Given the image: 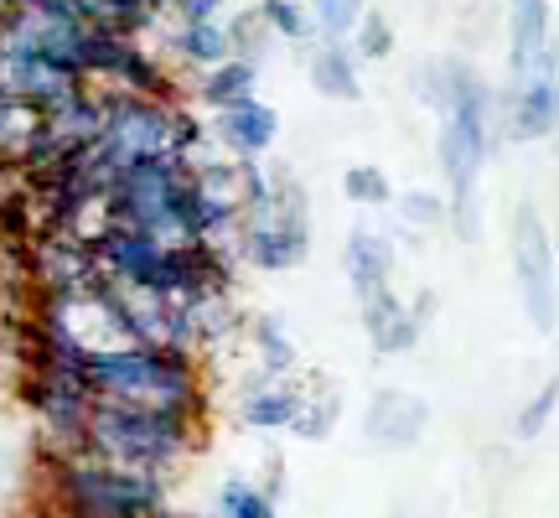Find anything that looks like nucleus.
<instances>
[{
    "label": "nucleus",
    "mask_w": 559,
    "mask_h": 518,
    "mask_svg": "<svg viewBox=\"0 0 559 518\" xmlns=\"http://www.w3.org/2000/svg\"><path fill=\"white\" fill-rule=\"evenodd\" d=\"M300 399H306V389H300L296 379H275V374L254 368L249 384H243V395H239V425L264 431V436H270V431H290Z\"/></svg>",
    "instance_id": "obj_13"
},
{
    "label": "nucleus",
    "mask_w": 559,
    "mask_h": 518,
    "mask_svg": "<svg viewBox=\"0 0 559 518\" xmlns=\"http://www.w3.org/2000/svg\"><path fill=\"white\" fill-rule=\"evenodd\" d=\"M213 518H280V503L254 478H228L213 498Z\"/></svg>",
    "instance_id": "obj_24"
},
{
    "label": "nucleus",
    "mask_w": 559,
    "mask_h": 518,
    "mask_svg": "<svg viewBox=\"0 0 559 518\" xmlns=\"http://www.w3.org/2000/svg\"><path fill=\"white\" fill-rule=\"evenodd\" d=\"M5 11H11V0H0V16H5Z\"/></svg>",
    "instance_id": "obj_37"
},
{
    "label": "nucleus",
    "mask_w": 559,
    "mask_h": 518,
    "mask_svg": "<svg viewBox=\"0 0 559 518\" xmlns=\"http://www.w3.org/2000/svg\"><path fill=\"white\" fill-rule=\"evenodd\" d=\"M508 249H513V285H519V306L528 327L539 338H555L559 327V264H555V239L544 228L539 208L519 202L513 223H508Z\"/></svg>",
    "instance_id": "obj_7"
},
{
    "label": "nucleus",
    "mask_w": 559,
    "mask_h": 518,
    "mask_svg": "<svg viewBox=\"0 0 559 518\" xmlns=\"http://www.w3.org/2000/svg\"><path fill=\"white\" fill-rule=\"evenodd\" d=\"M430 431V399L409 395V389H373L368 410H362V440L383 451V457H404L415 451Z\"/></svg>",
    "instance_id": "obj_10"
},
{
    "label": "nucleus",
    "mask_w": 559,
    "mask_h": 518,
    "mask_svg": "<svg viewBox=\"0 0 559 518\" xmlns=\"http://www.w3.org/2000/svg\"><path fill=\"white\" fill-rule=\"evenodd\" d=\"M228 0H171L177 21H218Z\"/></svg>",
    "instance_id": "obj_34"
},
{
    "label": "nucleus",
    "mask_w": 559,
    "mask_h": 518,
    "mask_svg": "<svg viewBox=\"0 0 559 518\" xmlns=\"http://www.w3.org/2000/svg\"><path fill=\"white\" fill-rule=\"evenodd\" d=\"M104 89V136L99 145L109 151L115 166H130V161L160 156L171 151V115L177 104H160V99H140V94H124L115 83H99Z\"/></svg>",
    "instance_id": "obj_9"
},
{
    "label": "nucleus",
    "mask_w": 559,
    "mask_h": 518,
    "mask_svg": "<svg viewBox=\"0 0 559 518\" xmlns=\"http://www.w3.org/2000/svg\"><path fill=\"white\" fill-rule=\"evenodd\" d=\"M342 198L353 202V208H389V202H394V181H389L383 166L358 161V166L342 172Z\"/></svg>",
    "instance_id": "obj_26"
},
{
    "label": "nucleus",
    "mask_w": 559,
    "mask_h": 518,
    "mask_svg": "<svg viewBox=\"0 0 559 518\" xmlns=\"http://www.w3.org/2000/svg\"><path fill=\"white\" fill-rule=\"evenodd\" d=\"M549 42V0H508V79H523Z\"/></svg>",
    "instance_id": "obj_17"
},
{
    "label": "nucleus",
    "mask_w": 559,
    "mask_h": 518,
    "mask_svg": "<svg viewBox=\"0 0 559 518\" xmlns=\"http://www.w3.org/2000/svg\"><path fill=\"white\" fill-rule=\"evenodd\" d=\"M555 415H559V374L555 379H544L539 389L519 404V415H513V440H539Z\"/></svg>",
    "instance_id": "obj_27"
},
{
    "label": "nucleus",
    "mask_w": 559,
    "mask_h": 518,
    "mask_svg": "<svg viewBox=\"0 0 559 518\" xmlns=\"http://www.w3.org/2000/svg\"><path fill=\"white\" fill-rule=\"evenodd\" d=\"M353 52H358V62H383L389 58V52H394V21L383 16L379 5H368V11H362L358 16V26H353Z\"/></svg>",
    "instance_id": "obj_28"
},
{
    "label": "nucleus",
    "mask_w": 559,
    "mask_h": 518,
    "mask_svg": "<svg viewBox=\"0 0 559 518\" xmlns=\"http://www.w3.org/2000/svg\"><path fill=\"white\" fill-rule=\"evenodd\" d=\"M115 89H124V94H140V99H160V104H187L181 99V79L171 73V62L156 58L151 47L140 37L124 42V58L120 68H115Z\"/></svg>",
    "instance_id": "obj_16"
},
{
    "label": "nucleus",
    "mask_w": 559,
    "mask_h": 518,
    "mask_svg": "<svg viewBox=\"0 0 559 518\" xmlns=\"http://www.w3.org/2000/svg\"><path fill=\"white\" fill-rule=\"evenodd\" d=\"M243 338H249V348H254V363H260L264 374H275V379H290L296 374V338H290V327H285V317H275V311H260V317L243 321Z\"/></svg>",
    "instance_id": "obj_20"
},
{
    "label": "nucleus",
    "mask_w": 559,
    "mask_h": 518,
    "mask_svg": "<svg viewBox=\"0 0 559 518\" xmlns=\"http://www.w3.org/2000/svg\"><path fill=\"white\" fill-rule=\"evenodd\" d=\"M409 311H415V321H419V327H425V321L436 317V291H419V296H415V306H409Z\"/></svg>",
    "instance_id": "obj_36"
},
{
    "label": "nucleus",
    "mask_w": 559,
    "mask_h": 518,
    "mask_svg": "<svg viewBox=\"0 0 559 518\" xmlns=\"http://www.w3.org/2000/svg\"><path fill=\"white\" fill-rule=\"evenodd\" d=\"M207 145H213V125H202L192 104H177V115H171V151L187 161H202Z\"/></svg>",
    "instance_id": "obj_33"
},
{
    "label": "nucleus",
    "mask_w": 559,
    "mask_h": 518,
    "mask_svg": "<svg viewBox=\"0 0 559 518\" xmlns=\"http://www.w3.org/2000/svg\"><path fill=\"white\" fill-rule=\"evenodd\" d=\"M202 440H207L202 420L171 415V410H145V404H120V399H94L83 451L120 461V467L156 472V478H177L181 467L202 451Z\"/></svg>",
    "instance_id": "obj_4"
},
{
    "label": "nucleus",
    "mask_w": 559,
    "mask_h": 518,
    "mask_svg": "<svg viewBox=\"0 0 559 518\" xmlns=\"http://www.w3.org/2000/svg\"><path fill=\"white\" fill-rule=\"evenodd\" d=\"M342 270H347V285L358 301L394 285V239L379 228H353L342 244Z\"/></svg>",
    "instance_id": "obj_15"
},
{
    "label": "nucleus",
    "mask_w": 559,
    "mask_h": 518,
    "mask_svg": "<svg viewBox=\"0 0 559 518\" xmlns=\"http://www.w3.org/2000/svg\"><path fill=\"white\" fill-rule=\"evenodd\" d=\"M260 487L264 493H270V498H285V457H280V451H270V457H264V478H260Z\"/></svg>",
    "instance_id": "obj_35"
},
{
    "label": "nucleus",
    "mask_w": 559,
    "mask_h": 518,
    "mask_svg": "<svg viewBox=\"0 0 559 518\" xmlns=\"http://www.w3.org/2000/svg\"><path fill=\"white\" fill-rule=\"evenodd\" d=\"M358 317H362V332H368V342H373L379 358H404V353H415L419 332H425V327L415 321V311H409V301H404L394 285H383V291H373V296H362Z\"/></svg>",
    "instance_id": "obj_12"
},
{
    "label": "nucleus",
    "mask_w": 559,
    "mask_h": 518,
    "mask_svg": "<svg viewBox=\"0 0 559 518\" xmlns=\"http://www.w3.org/2000/svg\"><path fill=\"white\" fill-rule=\"evenodd\" d=\"M166 47H171V58H177L181 68H192V73H202V68H213V62H223V58H234L223 16L218 21H177L171 37H166Z\"/></svg>",
    "instance_id": "obj_19"
},
{
    "label": "nucleus",
    "mask_w": 559,
    "mask_h": 518,
    "mask_svg": "<svg viewBox=\"0 0 559 518\" xmlns=\"http://www.w3.org/2000/svg\"><path fill=\"white\" fill-rule=\"evenodd\" d=\"M21 404L37 415L41 436L52 451H83L88 415H94V389L83 374H58V368H26L16 379Z\"/></svg>",
    "instance_id": "obj_8"
},
{
    "label": "nucleus",
    "mask_w": 559,
    "mask_h": 518,
    "mask_svg": "<svg viewBox=\"0 0 559 518\" xmlns=\"http://www.w3.org/2000/svg\"><path fill=\"white\" fill-rule=\"evenodd\" d=\"M83 379L94 399H120V404H145V410H171V415L202 420L213 415L207 399V368L202 353L187 348H151V342H115L94 348Z\"/></svg>",
    "instance_id": "obj_1"
},
{
    "label": "nucleus",
    "mask_w": 559,
    "mask_h": 518,
    "mask_svg": "<svg viewBox=\"0 0 559 518\" xmlns=\"http://www.w3.org/2000/svg\"><path fill=\"white\" fill-rule=\"evenodd\" d=\"M264 26L275 32V42H311L317 37V21L306 11V0H260Z\"/></svg>",
    "instance_id": "obj_29"
},
{
    "label": "nucleus",
    "mask_w": 559,
    "mask_h": 518,
    "mask_svg": "<svg viewBox=\"0 0 559 518\" xmlns=\"http://www.w3.org/2000/svg\"><path fill=\"white\" fill-rule=\"evenodd\" d=\"M234 255L260 275H285L311 259V198H306V181L290 177V166H275V192L243 208Z\"/></svg>",
    "instance_id": "obj_5"
},
{
    "label": "nucleus",
    "mask_w": 559,
    "mask_h": 518,
    "mask_svg": "<svg viewBox=\"0 0 559 518\" xmlns=\"http://www.w3.org/2000/svg\"><path fill=\"white\" fill-rule=\"evenodd\" d=\"M337 420H342L337 389H321V384H311V389H306V399H300L296 420H290V436L317 446V440H326L332 431H337Z\"/></svg>",
    "instance_id": "obj_23"
},
{
    "label": "nucleus",
    "mask_w": 559,
    "mask_h": 518,
    "mask_svg": "<svg viewBox=\"0 0 559 518\" xmlns=\"http://www.w3.org/2000/svg\"><path fill=\"white\" fill-rule=\"evenodd\" d=\"M52 518H166L171 478L104 461L94 451H41Z\"/></svg>",
    "instance_id": "obj_3"
},
{
    "label": "nucleus",
    "mask_w": 559,
    "mask_h": 518,
    "mask_svg": "<svg viewBox=\"0 0 559 518\" xmlns=\"http://www.w3.org/2000/svg\"><path fill=\"white\" fill-rule=\"evenodd\" d=\"M223 26H228V47H234V58H249V62H264V58H270V42H275V32L264 26L260 5L239 11V16L223 21Z\"/></svg>",
    "instance_id": "obj_30"
},
{
    "label": "nucleus",
    "mask_w": 559,
    "mask_h": 518,
    "mask_svg": "<svg viewBox=\"0 0 559 518\" xmlns=\"http://www.w3.org/2000/svg\"><path fill=\"white\" fill-rule=\"evenodd\" d=\"M394 213H400L404 228H415V234H436V228H445L451 223V202L440 198V192H430V187H409V192H394V202H389Z\"/></svg>",
    "instance_id": "obj_25"
},
{
    "label": "nucleus",
    "mask_w": 559,
    "mask_h": 518,
    "mask_svg": "<svg viewBox=\"0 0 559 518\" xmlns=\"http://www.w3.org/2000/svg\"><path fill=\"white\" fill-rule=\"evenodd\" d=\"M11 518H37V514H11Z\"/></svg>",
    "instance_id": "obj_38"
},
{
    "label": "nucleus",
    "mask_w": 559,
    "mask_h": 518,
    "mask_svg": "<svg viewBox=\"0 0 559 518\" xmlns=\"http://www.w3.org/2000/svg\"><path fill=\"white\" fill-rule=\"evenodd\" d=\"M192 177H198V187L207 192V198H223V202H239V156H202L198 166H192Z\"/></svg>",
    "instance_id": "obj_31"
},
{
    "label": "nucleus",
    "mask_w": 559,
    "mask_h": 518,
    "mask_svg": "<svg viewBox=\"0 0 559 518\" xmlns=\"http://www.w3.org/2000/svg\"><path fill=\"white\" fill-rule=\"evenodd\" d=\"M306 11L317 21V37H353L368 0H306Z\"/></svg>",
    "instance_id": "obj_32"
},
{
    "label": "nucleus",
    "mask_w": 559,
    "mask_h": 518,
    "mask_svg": "<svg viewBox=\"0 0 559 518\" xmlns=\"http://www.w3.org/2000/svg\"><path fill=\"white\" fill-rule=\"evenodd\" d=\"M555 264H559V239H555Z\"/></svg>",
    "instance_id": "obj_39"
},
{
    "label": "nucleus",
    "mask_w": 559,
    "mask_h": 518,
    "mask_svg": "<svg viewBox=\"0 0 559 518\" xmlns=\"http://www.w3.org/2000/svg\"><path fill=\"white\" fill-rule=\"evenodd\" d=\"M41 109L32 99H21L11 89H0V172H21V156L37 136Z\"/></svg>",
    "instance_id": "obj_21"
},
{
    "label": "nucleus",
    "mask_w": 559,
    "mask_h": 518,
    "mask_svg": "<svg viewBox=\"0 0 559 518\" xmlns=\"http://www.w3.org/2000/svg\"><path fill=\"white\" fill-rule=\"evenodd\" d=\"M472 73V62L466 58H419L415 68H409V89H415V99L425 104V109H445V104L456 99V89H461V79Z\"/></svg>",
    "instance_id": "obj_22"
},
{
    "label": "nucleus",
    "mask_w": 559,
    "mask_h": 518,
    "mask_svg": "<svg viewBox=\"0 0 559 518\" xmlns=\"http://www.w3.org/2000/svg\"><path fill=\"white\" fill-rule=\"evenodd\" d=\"M260 94V62L249 58H223L213 68H202L198 73V89H192V99L207 109V115H218L228 104H243Z\"/></svg>",
    "instance_id": "obj_18"
},
{
    "label": "nucleus",
    "mask_w": 559,
    "mask_h": 518,
    "mask_svg": "<svg viewBox=\"0 0 559 518\" xmlns=\"http://www.w3.org/2000/svg\"><path fill=\"white\" fill-rule=\"evenodd\" d=\"M498 89L481 79L477 68L461 79L456 99L440 109L436 130V161L445 177V202H451V234L461 244L481 239V166L498 151Z\"/></svg>",
    "instance_id": "obj_2"
},
{
    "label": "nucleus",
    "mask_w": 559,
    "mask_h": 518,
    "mask_svg": "<svg viewBox=\"0 0 559 518\" xmlns=\"http://www.w3.org/2000/svg\"><path fill=\"white\" fill-rule=\"evenodd\" d=\"M306 79H311V89L321 99H337V104L362 99V62L347 37H321L317 52L306 58Z\"/></svg>",
    "instance_id": "obj_14"
},
{
    "label": "nucleus",
    "mask_w": 559,
    "mask_h": 518,
    "mask_svg": "<svg viewBox=\"0 0 559 518\" xmlns=\"http://www.w3.org/2000/svg\"><path fill=\"white\" fill-rule=\"evenodd\" d=\"M192 166H198V161L177 156V151L130 161L120 177H115L109 198H104L109 223L140 228V234H151V239H160V244H177L181 239L177 202H181V192H187V181H192Z\"/></svg>",
    "instance_id": "obj_6"
},
{
    "label": "nucleus",
    "mask_w": 559,
    "mask_h": 518,
    "mask_svg": "<svg viewBox=\"0 0 559 518\" xmlns=\"http://www.w3.org/2000/svg\"><path fill=\"white\" fill-rule=\"evenodd\" d=\"M213 140H218L228 156H239V161L270 156V151H275V140H280L275 104H264L260 94H254V99L218 109V115H213Z\"/></svg>",
    "instance_id": "obj_11"
}]
</instances>
